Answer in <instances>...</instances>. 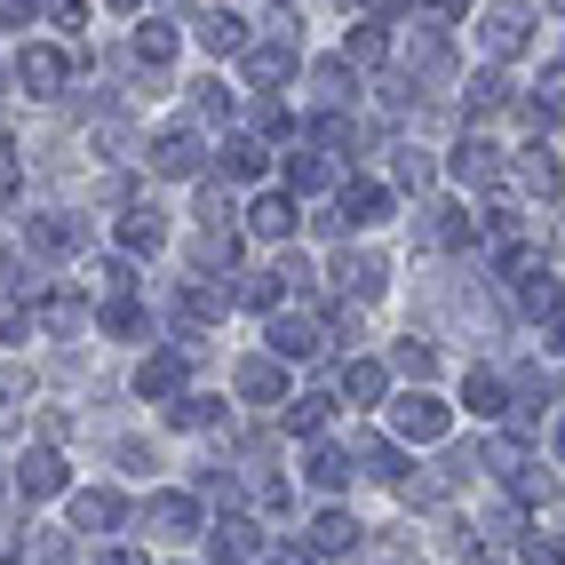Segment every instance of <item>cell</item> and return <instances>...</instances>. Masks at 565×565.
Segmentation results:
<instances>
[{"label": "cell", "mask_w": 565, "mask_h": 565, "mask_svg": "<svg viewBox=\"0 0 565 565\" xmlns=\"http://www.w3.org/2000/svg\"><path fill=\"white\" fill-rule=\"evenodd\" d=\"M391 215V192H383V183H343V200H334V232H351V223H383Z\"/></svg>", "instance_id": "6da1fadb"}, {"label": "cell", "mask_w": 565, "mask_h": 565, "mask_svg": "<svg viewBox=\"0 0 565 565\" xmlns=\"http://www.w3.org/2000/svg\"><path fill=\"white\" fill-rule=\"evenodd\" d=\"M17 486H24L32 502H49V494H64V455H56V446H32V455L17 462Z\"/></svg>", "instance_id": "7a4b0ae2"}, {"label": "cell", "mask_w": 565, "mask_h": 565, "mask_svg": "<svg viewBox=\"0 0 565 565\" xmlns=\"http://www.w3.org/2000/svg\"><path fill=\"white\" fill-rule=\"evenodd\" d=\"M391 423H398V438L430 446V438H446V406H438V398H398V406H391Z\"/></svg>", "instance_id": "3957f363"}, {"label": "cell", "mask_w": 565, "mask_h": 565, "mask_svg": "<svg viewBox=\"0 0 565 565\" xmlns=\"http://www.w3.org/2000/svg\"><path fill=\"white\" fill-rule=\"evenodd\" d=\"M152 168H160V175H200V136H192V128H168V136L152 143Z\"/></svg>", "instance_id": "277c9868"}, {"label": "cell", "mask_w": 565, "mask_h": 565, "mask_svg": "<svg viewBox=\"0 0 565 565\" xmlns=\"http://www.w3.org/2000/svg\"><path fill=\"white\" fill-rule=\"evenodd\" d=\"M81 239H88V223H72V215H49V223H32V232H24L32 255H72Z\"/></svg>", "instance_id": "5b68a950"}, {"label": "cell", "mask_w": 565, "mask_h": 565, "mask_svg": "<svg viewBox=\"0 0 565 565\" xmlns=\"http://www.w3.org/2000/svg\"><path fill=\"white\" fill-rule=\"evenodd\" d=\"M17 72H24V88H32V96H56V88H64V56H56V49H24Z\"/></svg>", "instance_id": "8992f818"}, {"label": "cell", "mask_w": 565, "mask_h": 565, "mask_svg": "<svg viewBox=\"0 0 565 565\" xmlns=\"http://www.w3.org/2000/svg\"><path fill=\"white\" fill-rule=\"evenodd\" d=\"M247 223H255V239H287V232H295V200H287V192H263Z\"/></svg>", "instance_id": "52a82bcc"}, {"label": "cell", "mask_w": 565, "mask_h": 565, "mask_svg": "<svg viewBox=\"0 0 565 565\" xmlns=\"http://www.w3.org/2000/svg\"><path fill=\"white\" fill-rule=\"evenodd\" d=\"M271 351H279V359H311V351H319V327L279 311V319H271Z\"/></svg>", "instance_id": "ba28073f"}, {"label": "cell", "mask_w": 565, "mask_h": 565, "mask_svg": "<svg viewBox=\"0 0 565 565\" xmlns=\"http://www.w3.org/2000/svg\"><path fill=\"white\" fill-rule=\"evenodd\" d=\"M200 41H207L215 56H239V49H247V24H239L232 9H215V17H200Z\"/></svg>", "instance_id": "9c48e42d"}, {"label": "cell", "mask_w": 565, "mask_h": 565, "mask_svg": "<svg viewBox=\"0 0 565 565\" xmlns=\"http://www.w3.org/2000/svg\"><path fill=\"white\" fill-rule=\"evenodd\" d=\"M215 557H223V565H255V525H247V518H223V525H215Z\"/></svg>", "instance_id": "30bf717a"}, {"label": "cell", "mask_w": 565, "mask_h": 565, "mask_svg": "<svg viewBox=\"0 0 565 565\" xmlns=\"http://www.w3.org/2000/svg\"><path fill=\"white\" fill-rule=\"evenodd\" d=\"M152 525H168V542H183V534L200 525V502H192V494H160V502H152Z\"/></svg>", "instance_id": "8fae6325"}, {"label": "cell", "mask_w": 565, "mask_h": 565, "mask_svg": "<svg viewBox=\"0 0 565 565\" xmlns=\"http://www.w3.org/2000/svg\"><path fill=\"white\" fill-rule=\"evenodd\" d=\"M351 542H359V525H351V518H343V510H327V518H319V525H311V550H319V557H343V550H351Z\"/></svg>", "instance_id": "7c38bea8"}, {"label": "cell", "mask_w": 565, "mask_h": 565, "mask_svg": "<svg viewBox=\"0 0 565 565\" xmlns=\"http://www.w3.org/2000/svg\"><path fill=\"white\" fill-rule=\"evenodd\" d=\"M486 49H494V56H518V49H525V17H518V9H494V17H486Z\"/></svg>", "instance_id": "4fadbf2b"}, {"label": "cell", "mask_w": 565, "mask_h": 565, "mask_svg": "<svg viewBox=\"0 0 565 565\" xmlns=\"http://www.w3.org/2000/svg\"><path fill=\"white\" fill-rule=\"evenodd\" d=\"M136 391H143V398H175V391H183V359H152V366L136 374Z\"/></svg>", "instance_id": "5bb4252c"}, {"label": "cell", "mask_w": 565, "mask_h": 565, "mask_svg": "<svg viewBox=\"0 0 565 565\" xmlns=\"http://www.w3.org/2000/svg\"><path fill=\"white\" fill-rule=\"evenodd\" d=\"M279 72H295V41H263L247 56V81H279Z\"/></svg>", "instance_id": "9a60e30c"}, {"label": "cell", "mask_w": 565, "mask_h": 565, "mask_svg": "<svg viewBox=\"0 0 565 565\" xmlns=\"http://www.w3.org/2000/svg\"><path fill=\"white\" fill-rule=\"evenodd\" d=\"M334 279H343L351 295H383V263H374V255H343V271H334Z\"/></svg>", "instance_id": "2e32d148"}, {"label": "cell", "mask_w": 565, "mask_h": 565, "mask_svg": "<svg viewBox=\"0 0 565 565\" xmlns=\"http://www.w3.org/2000/svg\"><path fill=\"white\" fill-rule=\"evenodd\" d=\"M223 175H239V183L263 175V143L255 136H232V143H223Z\"/></svg>", "instance_id": "e0dca14e"}, {"label": "cell", "mask_w": 565, "mask_h": 565, "mask_svg": "<svg viewBox=\"0 0 565 565\" xmlns=\"http://www.w3.org/2000/svg\"><path fill=\"white\" fill-rule=\"evenodd\" d=\"M494 168H502V160H494V143H478V136H470L462 152H455V175H462V183H486Z\"/></svg>", "instance_id": "ac0fdd59"}, {"label": "cell", "mask_w": 565, "mask_h": 565, "mask_svg": "<svg viewBox=\"0 0 565 565\" xmlns=\"http://www.w3.org/2000/svg\"><path fill=\"white\" fill-rule=\"evenodd\" d=\"M120 247H128V255H152V247H160V223H152V215L136 207V215L120 223Z\"/></svg>", "instance_id": "d6986e66"}, {"label": "cell", "mask_w": 565, "mask_h": 565, "mask_svg": "<svg viewBox=\"0 0 565 565\" xmlns=\"http://www.w3.org/2000/svg\"><path fill=\"white\" fill-rule=\"evenodd\" d=\"M239 391H247V398H279V366H271V359H247V366H239Z\"/></svg>", "instance_id": "ffe728a7"}, {"label": "cell", "mask_w": 565, "mask_h": 565, "mask_svg": "<svg viewBox=\"0 0 565 565\" xmlns=\"http://www.w3.org/2000/svg\"><path fill=\"white\" fill-rule=\"evenodd\" d=\"M343 391L366 406V398H383V366H374V359H359V366H343Z\"/></svg>", "instance_id": "44dd1931"}, {"label": "cell", "mask_w": 565, "mask_h": 565, "mask_svg": "<svg viewBox=\"0 0 565 565\" xmlns=\"http://www.w3.org/2000/svg\"><path fill=\"white\" fill-rule=\"evenodd\" d=\"M343 478H351V462L334 455V446H311V486H327V494H334Z\"/></svg>", "instance_id": "7402d4cb"}, {"label": "cell", "mask_w": 565, "mask_h": 565, "mask_svg": "<svg viewBox=\"0 0 565 565\" xmlns=\"http://www.w3.org/2000/svg\"><path fill=\"white\" fill-rule=\"evenodd\" d=\"M470 414H486V423H494V414H502V383H494V374H470Z\"/></svg>", "instance_id": "603a6c76"}, {"label": "cell", "mask_w": 565, "mask_h": 565, "mask_svg": "<svg viewBox=\"0 0 565 565\" xmlns=\"http://www.w3.org/2000/svg\"><path fill=\"white\" fill-rule=\"evenodd\" d=\"M287 430H295V438H319V430H327V398H295Z\"/></svg>", "instance_id": "cb8c5ba5"}, {"label": "cell", "mask_w": 565, "mask_h": 565, "mask_svg": "<svg viewBox=\"0 0 565 565\" xmlns=\"http://www.w3.org/2000/svg\"><path fill=\"white\" fill-rule=\"evenodd\" d=\"M81 525L96 534V525H120V494H81Z\"/></svg>", "instance_id": "d4e9b609"}, {"label": "cell", "mask_w": 565, "mask_h": 565, "mask_svg": "<svg viewBox=\"0 0 565 565\" xmlns=\"http://www.w3.org/2000/svg\"><path fill=\"white\" fill-rule=\"evenodd\" d=\"M525 565H565V542L534 525V534H525Z\"/></svg>", "instance_id": "484cf974"}, {"label": "cell", "mask_w": 565, "mask_h": 565, "mask_svg": "<svg viewBox=\"0 0 565 565\" xmlns=\"http://www.w3.org/2000/svg\"><path fill=\"white\" fill-rule=\"evenodd\" d=\"M136 49L152 56V64H168V56H175V32H168V24H143V32H136Z\"/></svg>", "instance_id": "4316f807"}, {"label": "cell", "mask_w": 565, "mask_h": 565, "mask_svg": "<svg viewBox=\"0 0 565 565\" xmlns=\"http://www.w3.org/2000/svg\"><path fill=\"white\" fill-rule=\"evenodd\" d=\"M49 327H56V334L81 327V295H49Z\"/></svg>", "instance_id": "83f0119b"}, {"label": "cell", "mask_w": 565, "mask_h": 565, "mask_svg": "<svg viewBox=\"0 0 565 565\" xmlns=\"http://www.w3.org/2000/svg\"><path fill=\"white\" fill-rule=\"evenodd\" d=\"M343 56H351V64H383V32H351Z\"/></svg>", "instance_id": "f1b7e54d"}, {"label": "cell", "mask_w": 565, "mask_h": 565, "mask_svg": "<svg viewBox=\"0 0 565 565\" xmlns=\"http://www.w3.org/2000/svg\"><path fill=\"white\" fill-rule=\"evenodd\" d=\"M287 183H303V192H311V183H327V168H319L311 152H295V160H287Z\"/></svg>", "instance_id": "f546056e"}, {"label": "cell", "mask_w": 565, "mask_h": 565, "mask_svg": "<svg viewBox=\"0 0 565 565\" xmlns=\"http://www.w3.org/2000/svg\"><path fill=\"white\" fill-rule=\"evenodd\" d=\"M398 366H406V374H430L438 359H430V343H414V334H406V343H398Z\"/></svg>", "instance_id": "4dcf8cb0"}, {"label": "cell", "mask_w": 565, "mask_h": 565, "mask_svg": "<svg viewBox=\"0 0 565 565\" xmlns=\"http://www.w3.org/2000/svg\"><path fill=\"white\" fill-rule=\"evenodd\" d=\"M17 183H24V160H17V143L0 136V192H17Z\"/></svg>", "instance_id": "1f68e13d"}, {"label": "cell", "mask_w": 565, "mask_h": 565, "mask_svg": "<svg viewBox=\"0 0 565 565\" xmlns=\"http://www.w3.org/2000/svg\"><path fill=\"white\" fill-rule=\"evenodd\" d=\"M32 17V0H0V24H24Z\"/></svg>", "instance_id": "d6a6232c"}, {"label": "cell", "mask_w": 565, "mask_h": 565, "mask_svg": "<svg viewBox=\"0 0 565 565\" xmlns=\"http://www.w3.org/2000/svg\"><path fill=\"white\" fill-rule=\"evenodd\" d=\"M104 565H143V557H136V550H111V557H104Z\"/></svg>", "instance_id": "836d02e7"}, {"label": "cell", "mask_w": 565, "mask_h": 565, "mask_svg": "<svg viewBox=\"0 0 565 565\" xmlns=\"http://www.w3.org/2000/svg\"><path fill=\"white\" fill-rule=\"evenodd\" d=\"M557 455H565V423H557Z\"/></svg>", "instance_id": "e575fe53"}, {"label": "cell", "mask_w": 565, "mask_h": 565, "mask_svg": "<svg viewBox=\"0 0 565 565\" xmlns=\"http://www.w3.org/2000/svg\"><path fill=\"white\" fill-rule=\"evenodd\" d=\"M557 343H565V327H557Z\"/></svg>", "instance_id": "d590c367"}, {"label": "cell", "mask_w": 565, "mask_h": 565, "mask_svg": "<svg viewBox=\"0 0 565 565\" xmlns=\"http://www.w3.org/2000/svg\"><path fill=\"white\" fill-rule=\"evenodd\" d=\"M557 9H565V0H557Z\"/></svg>", "instance_id": "8d00e7d4"}, {"label": "cell", "mask_w": 565, "mask_h": 565, "mask_svg": "<svg viewBox=\"0 0 565 565\" xmlns=\"http://www.w3.org/2000/svg\"><path fill=\"white\" fill-rule=\"evenodd\" d=\"M120 9H128V0H120Z\"/></svg>", "instance_id": "74e56055"}]
</instances>
